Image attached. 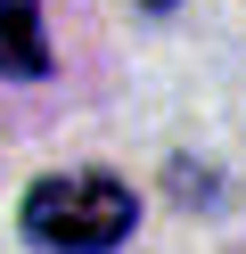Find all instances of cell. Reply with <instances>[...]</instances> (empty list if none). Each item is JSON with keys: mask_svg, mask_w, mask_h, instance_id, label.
<instances>
[{"mask_svg": "<svg viewBox=\"0 0 246 254\" xmlns=\"http://www.w3.org/2000/svg\"><path fill=\"white\" fill-rule=\"evenodd\" d=\"M131 221H140V205L115 172H49V181L25 189L16 230L49 254H107L131 238Z\"/></svg>", "mask_w": 246, "mask_h": 254, "instance_id": "cell-1", "label": "cell"}, {"mask_svg": "<svg viewBox=\"0 0 246 254\" xmlns=\"http://www.w3.org/2000/svg\"><path fill=\"white\" fill-rule=\"evenodd\" d=\"M0 74H8V82H41L49 74L41 0H0Z\"/></svg>", "mask_w": 246, "mask_h": 254, "instance_id": "cell-2", "label": "cell"}, {"mask_svg": "<svg viewBox=\"0 0 246 254\" xmlns=\"http://www.w3.org/2000/svg\"><path fill=\"white\" fill-rule=\"evenodd\" d=\"M140 8H172V0H140Z\"/></svg>", "mask_w": 246, "mask_h": 254, "instance_id": "cell-3", "label": "cell"}]
</instances>
